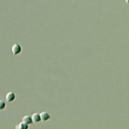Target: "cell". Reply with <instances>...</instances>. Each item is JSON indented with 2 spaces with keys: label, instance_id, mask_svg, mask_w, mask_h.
<instances>
[{
  "label": "cell",
  "instance_id": "obj_1",
  "mask_svg": "<svg viewBox=\"0 0 129 129\" xmlns=\"http://www.w3.org/2000/svg\"><path fill=\"white\" fill-rule=\"evenodd\" d=\"M22 51L21 46L18 43H16L12 45V52L14 54V55H18Z\"/></svg>",
  "mask_w": 129,
  "mask_h": 129
},
{
  "label": "cell",
  "instance_id": "obj_2",
  "mask_svg": "<svg viewBox=\"0 0 129 129\" xmlns=\"http://www.w3.org/2000/svg\"><path fill=\"white\" fill-rule=\"evenodd\" d=\"M15 98H16V96H15V93L14 92L8 93L7 94H6V101L8 102H13L15 100Z\"/></svg>",
  "mask_w": 129,
  "mask_h": 129
},
{
  "label": "cell",
  "instance_id": "obj_3",
  "mask_svg": "<svg viewBox=\"0 0 129 129\" xmlns=\"http://www.w3.org/2000/svg\"><path fill=\"white\" fill-rule=\"evenodd\" d=\"M41 120L43 122H47L51 119V115L47 112H43L40 113Z\"/></svg>",
  "mask_w": 129,
  "mask_h": 129
},
{
  "label": "cell",
  "instance_id": "obj_4",
  "mask_svg": "<svg viewBox=\"0 0 129 129\" xmlns=\"http://www.w3.org/2000/svg\"><path fill=\"white\" fill-rule=\"evenodd\" d=\"M22 122H24L26 124H27L28 125L32 124L33 123V120L32 119V117L29 116V115H25L22 118Z\"/></svg>",
  "mask_w": 129,
  "mask_h": 129
},
{
  "label": "cell",
  "instance_id": "obj_5",
  "mask_svg": "<svg viewBox=\"0 0 129 129\" xmlns=\"http://www.w3.org/2000/svg\"><path fill=\"white\" fill-rule=\"evenodd\" d=\"M32 119L33 122H40L41 121L40 114H38V113H34V114L32 115Z\"/></svg>",
  "mask_w": 129,
  "mask_h": 129
},
{
  "label": "cell",
  "instance_id": "obj_6",
  "mask_svg": "<svg viewBox=\"0 0 129 129\" xmlns=\"http://www.w3.org/2000/svg\"><path fill=\"white\" fill-rule=\"evenodd\" d=\"M16 129H28V124H26L24 122H21L20 124H18V125L16 126Z\"/></svg>",
  "mask_w": 129,
  "mask_h": 129
},
{
  "label": "cell",
  "instance_id": "obj_7",
  "mask_svg": "<svg viewBox=\"0 0 129 129\" xmlns=\"http://www.w3.org/2000/svg\"><path fill=\"white\" fill-rule=\"evenodd\" d=\"M6 103L4 102V101H1L0 100V110H3L6 108Z\"/></svg>",
  "mask_w": 129,
  "mask_h": 129
},
{
  "label": "cell",
  "instance_id": "obj_8",
  "mask_svg": "<svg viewBox=\"0 0 129 129\" xmlns=\"http://www.w3.org/2000/svg\"><path fill=\"white\" fill-rule=\"evenodd\" d=\"M125 1H126V4H129V0H125Z\"/></svg>",
  "mask_w": 129,
  "mask_h": 129
}]
</instances>
